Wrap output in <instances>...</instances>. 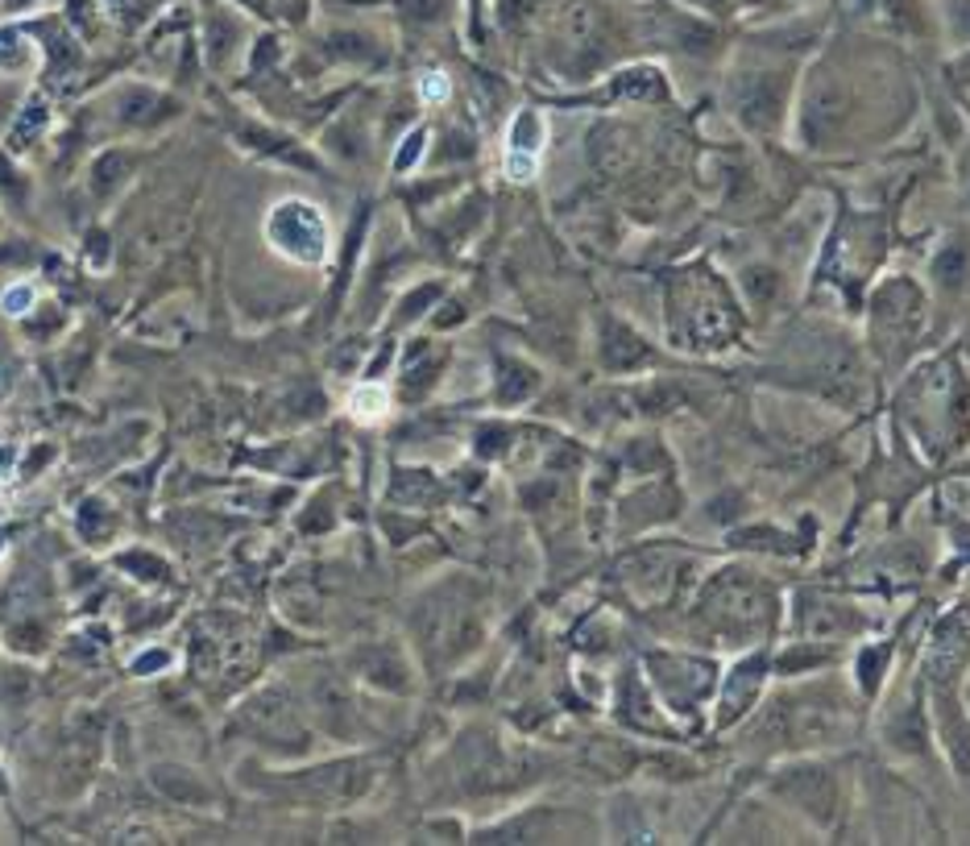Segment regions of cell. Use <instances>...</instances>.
<instances>
[{
  "instance_id": "cell-4",
  "label": "cell",
  "mask_w": 970,
  "mask_h": 846,
  "mask_svg": "<svg viewBox=\"0 0 970 846\" xmlns=\"http://www.w3.org/2000/svg\"><path fill=\"white\" fill-rule=\"evenodd\" d=\"M4 303H9V311H13V315H21V311H25V303H29V287L9 290V299H4Z\"/></svg>"
},
{
  "instance_id": "cell-2",
  "label": "cell",
  "mask_w": 970,
  "mask_h": 846,
  "mask_svg": "<svg viewBox=\"0 0 970 846\" xmlns=\"http://www.w3.org/2000/svg\"><path fill=\"white\" fill-rule=\"evenodd\" d=\"M386 407H391V398H386L382 386H357V391L349 394V415L361 419V424H378V419L386 415Z\"/></svg>"
},
{
  "instance_id": "cell-1",
  "label": "cell",
  "mask_w": 970,
  "mask_h": 846,
  "mask_svg": "<svg viewBox=\"0 0 970 846\" xmlns=\"http://www.w3.org/2000/svg\"><path fill=\"white\" fill-rule=\"evenodd\" d=\"M709 606H714L718 619L734 622V627H759L764 619H771V606H767L764 589L751 585V581H734V577L718 581L714 594H709Z\"/></svg>"
},
{
  "instance_id": "cell-3",
  "label": "cell",
  "mask_w": 970,
  "mask_h": 846,
  "mask_svg": "<svg viewBox=\"0 0 970 846\" xmlns=\"http://www.w3.org/2000/svg\"><path fill=\"white\" fill-rule=\"evenodd\" d=\"M419 92H423V100H448V80L444 75H423Z\"/></svg>"
}]
</instances>
